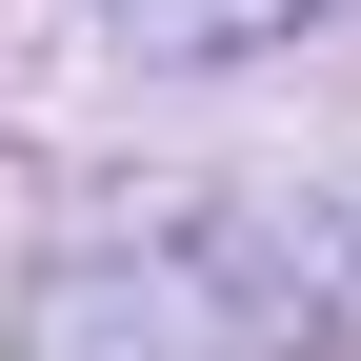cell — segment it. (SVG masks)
I'll return each instance as SVG.
<instances>
[{"mask_svg": "<svg viewBox=\"0 0 361 361\" xmlns=\"http://www.w3.org/2000/svg\"><path fill=\"white\" fill-rule=\"evenodd\" d=\"M121 20H141L161 61H241V40H281L301 0H121Z\"/></svg>", "mask_w": 361, "mask_h": 361, "instance_id": "obj_1", "label": "cell"}]
</instances>
